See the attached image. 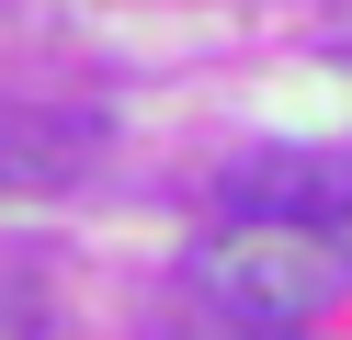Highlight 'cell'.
Segmentation results:
<instances>
[{
	"label": "cell",
	"instance_id": "1",
	"mask_svg": "<svg viewBox=\"0 0 352 340\" xmlns=\"http://www.w3.org/2000/svg\"><path fill=\"white\" fill-rule=\"evenodd\" d=\"M193 284H205L216 317H239V329H284V317L329 306V295L352 284V261L329 238H296V227H228V238L193 261Z\"/></svg>",
	"mask_w": 352,
	"mask_h": 340
},
{
	"label": "cell",
	"instance_id": "2",
	"mask_svg": "<svg viewBox=\"0 0 352 340\" xmlns=\"http://www.w3.org/2000/svg\"><path fill=\"white\" fill-rule=\"evenodd\" d=\"M216 216H228V227L329 238V227L352 216V148H250L228 181H216Z\"/></svg>",
	"mask_w": 352,
	"mask_h": 340
},
{
	"label": "cell",
	"instance_id": "3",
	"mask_svg": "<svg viewBox=\"0 0 352 340\" xmlns=\"http://www.w3.org/2000/svg\"><path fill=\"white\" fill-rule=\"evenodd\" d=\"M80 159H91V125H69V113H0V181L57 193V181H80Z\"/></svg>",
	"mask_w": 352,
	"mask_h": 340
},
{
	"label": "cell",
	"instance_id": "4",
	"mask_svg": "<svg viewBox=\"0 0 352 340\" xmlns=\"http://www.w3.org/2000/svg\"><path fill=\"white\" fill-rule=\"evenodd\" d=\"M216 340H307V329H239V317H228V329H216Z\"/></svg>",
	"mask_w": 352,
	"mask_h": 340
}]
</instances>
